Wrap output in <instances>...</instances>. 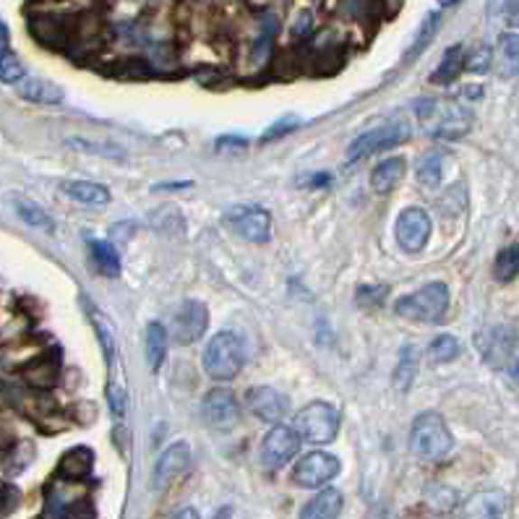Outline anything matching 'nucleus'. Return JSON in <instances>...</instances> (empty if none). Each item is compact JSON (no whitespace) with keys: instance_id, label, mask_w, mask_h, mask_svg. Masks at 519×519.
Here are the masks:
<instances>
[{"instance_id":"45","label":"nucleus","mask_w":519,"mask_h":519,"mask_svg":"<svg viewBox=\"0 0 519 519\" xmlns=\"http://www.w3.org/2000/svg\"><path fill=\"white\" fill-rule=\"evenodd\" d=\"M454 3H459V0H441V5H454Z\"/></svg>"},{"instance_id":"5","label":"nucleus","mask_w":519,"mask_h":519,"mask_svg":"<svg viewBox=\"0 0 519 519\" xmlns=\"http://www.w3.org/2000/svg\"><path fill=\"white\" fill-rule=\"evenodd\" d=\"M295 431L301 441L308 444H329L339 431V410L329 402H310L295 415Z\"/></svg>"},{"instance_id":"31","label":"nucleus","mask_w":519,"mask_h":519,"mask_svg":"<svg viewBox=\"0 0 519 519\" xmlns=\"http://www.w3.org/2000/svg\"><path fill=\"white\" fill-rule=\"evenodd\" d=\"M418 181L423 189H439L441 183V154H425L418 165Z\"/></svg>"},{"instance_id":"28","label":"nucleus","mask_w":519,"mask_h":519,"mask_svg":"<svg viewBox=\"0 0 519 519\" xmlns=\"http://www.w3.org/2000/svg\"><path fill=\"white\" fill-rule=\"evenodd\" d=\"M494 277L498 283H512L519 277V243L506 246L504 251H498L494 264Z\"/></svg>"},{"instance_id":"38","label":"nucleus","mask_w":519,"mask_h":519,"mask_svg":"<svg viewBox=\"0 0 519 519\" xmlns=\"http://www.w3.org/2000/svg\"><path fill=\"white\" fill-rule=\"evenodd\" d=\"M16 506H19V491L11 488V486H3L0 488V517L11 514Z\"/></svg>"},{"instance_id":"10","label":"nucleus","mask_w":519,"mask_h":519,"mask_svg":"<svg viewBox=\"0 0 519 519\" xmlns=\"http://www.w3.org/2000/svg\"><path fill=\"white\" fill-rule=\"evenodd\" d=\"M209 327V310L201 301H186L172 316V337L181 345L199 342Z\"/></svg>"},{"instance_id":"30","label":"nucleus","mask_w":519,"mask_h":519,"mask_svg":"<svg viewBox=\"0 0 519 519\" xmlns=\"http://www.w3.org/2000/svg\"><path fill=\"white\" fill-rule=\"evenodd\" d=\"M439 24H441V16H439V14H428V16H425L423 24L418 29V37H415L412 48L407 50V60H415V58L433 42V37H436V32H439Z\"/></svg>"},{"instance_id":"19","label":"nucleus","mask_w":519,"mask_h":519,"mask_svg":"<svg viewBox=\"0 0 519 519\" xmlns=\"http://www.w3.org/2000/svg\"><path fill=\"white\" fill-rule=\"evenodd\" d=\"M404 172H407L404 157H389V160H384V162H378V165L374 167V172H371V189L376 190V193H392V190L402 183Z\"/></svg>"},{"instance_id":"26","label":"nucleus","mask_w":519,"mask_h":519,"mask_svg":"<svg viewBox=\"0 0 519 519\" xmlns=\"http://www.w3.org/2000/svg\"><path fill=\"white\" fill-rule=\"evenodd\" d=\"M462 69H465V50H462V45H454L444 52V58L431 76V81L433 84H451L462 73Z\"/></svg>"},{"instance_id":"43","label":"nucleus","mask_w":519,"mask_h":519,"mask_svg":"<svg viewBox=\"0 0 519 519\" xmlns=\"http://www.w3.org/2000/svg\"><path fill=\"white\" fill-rule=\"evenodd\" d=\"M8 52V26L0 24V55Z\"/></svg>"},{"instance_id":"12","label":"nucleus","mask_w":519,"mask_h":519,"mask_svg":"<svg viewBox=\"0 0 519 519\" xmlns=\"http://www.w3.org/2000/svg\"><path fill=\"white\" fill-rule=\"evenodd\" d=\"M201 415L204 421L217 428V431H227L240 421V404L237 397L233 394V389H212L204 404H201Z\"/></svg>"},{"instance_id":"2","label":"nucleus","mask_w":519,"mask_h":519,"mask_svg":"<svg viewBox=\"0 0 519 519\" xmlns=\"http://www.w3.org/2000/svg\"><path fill=\"white\" fill-rule=\"evenodd\" d=\"M451 431L439 412H423L410 428V449L423 462H441L451 451Z\"/></svg>"},{"instance_id":"14","label":"nucleus","mask_w":519,"mask_h":519,"mask_svg":"<svg viewBox=\"0 0 519 519\" xmlns=\"http://www.w3.org/2000/svg\"><path fill=\"white\" fill-rule=\"evenodd\" d=\"M246 404L256 418L266 421V423L283 421L287 410H290V400L284 394H280L277 389H272V386H254L248 392V397H246Z\"/></svg>"},{"instance_id":"13","label":"nucleus","mask_w":519,"mask_h":519,"mask_svg":"<svg viewBox=\"0 0 519 519\" xmlns=\"http://www.w3.org/2000/svg\"><path fill=\"white\" fill-rule=\"evenodd\" d=\"M190 468V449L186 441H175L160 454L154 468V488L165 491L178 477H183Z\"/></svg>"},{"instance_id":"3","label":"nucleus","mask_w":519,"mask_h":519,"mask_svg":"<svg viewBox=\"0 0 519 519\" xmlns=\"http://www.w3.org/2000/svg\"><path fill=\"white\" fill-rule=\"evenodd\" d=\"M449 308V287L444 283H428L421 290L402 295L394 303L397 316L407 321H418V324H436L439 319H444Z\"/></svg>"},{"instance_id":"15","label":"nucleus","mask_w":519,"mask_h":519,"mask_svg":"<svg viewBox=\"0 0 519 519\" xmlns=\"http://www.w3.org/2000/svg\"><path fill=\"white\" fill-rule=\"evenodd\" d=\"M506 509V496L501 491L472 494L462 506V519H501Z\"/></svg>"},{"instance_id":"18","label":"nucleus","mask_w":519,"mask_h":519,"mask_svg":"<svg viewBox=\"0 0 519 519\" xmlns=\"http://www.w3.org/2000/svg\"><path fill=\"white\" fill-rule=\"evenodd\" d=\"M60 190L81 207H107L110 204V190L92 181H63Z\"/></svg>"},{"instance_id":"39","label":"nucleus","mask_w":519,"mask_h":519,"mask_svg":"<svg viewBox=\"0 0 519 519\" xmlns=\"http://www.w3.org/2000/svg\"><path fill=\"white\" fill-rule=\"evenodd\" d=\"M107 400H110V407H113L116 418H123V415H125V407H128L125 392H123L120 386H116V384H110V386H107Z\"/></svg>"},{"instance_id":"9","label":"nucleus","mask_w":519,"mask_h":519,"mask_svg":"<svg viewBox=\"0 0 519 519\" xmlns=\"http://www.w3.org/2000/svg\"><path fill=\"white\" fill-rule=\"evenodd\" d=\"M298 449H301L298 431L290 425H274L261 441V459L269 468H283L298 454Z\"/></svg>"},{"instance_id":"4","label":"nucleus","mask_w":519,"mask_h":519,"mask_svg":"<svg viewBox=\"0 0 519 519\" xmlns=\"http://www.w3.org/2000/svg\"><path fill=\"white\" fill-rule=\"evenodd\" d=\"M243 342L233 331H219L214 334L204 350V368L214 381H230L240 374L243 368Z\"/></svg>"},{"instance_id":"29","label":"nucleus","mask_w":519,"mask_h":519,"mask_svg":"<svg viewBox=\"0 0 519 519\" xmlns=\"http://www.w3.org/2000/svg\"><path fill=\"white\" fill-rule=\"evenodd\" d=\"M14 209H16V214L22 217V222H26L29 227L45 230V233H50V230H52V219H50V214L45 212L42 207H37L34 201L16 199V201H14Z\"/></svg>"},{"instance_id":"22","label":"nucleus","mask_w":519,"mask_h":519,"mask_svg":"<svg viewBox=\"0 0 519 519\" xmlns=\"http://www.w3.org/2000/svg\"><path fill=\"white\" fill-rule=\"evenodd\" d=\"M496 71L501 79H514L519 73V34L506 32L498 40V55H496Z\"/></svg>"},{"instance_id":"41","label":"nucleus","mask_w":519,"mask_h":519,"mask_svg":"<svg viewBox=\"0 0 519 519\" xmlns=\"http://www.w3.org/2000/svg\"><path fill=\"white\" fill-rule=\"evenodd\" d=\"M11 441H14V436H11V431H8L5 425H0V451H3V449L11 447Z\"/></svg>"},{"instance_id":"11","label":"nucleus","mask_w":519,"mask_h":519,"mask_svg":"<svg viewBox=\"0 0 519 519\" xmlns=\"http://www.w3.org/2000/svg\"><path fill=\"white\" fill-rule=\"evenodd\" d=\"M394 236H397V243L404 251H410V254L423 251L428 237H431V217L423 209H418V207L404 209L400 214V219H397Z\"/></svg>"},{"instance_id":"7","label":"nucleus","mask_w":519,"mask_h":519,"mask_svg":"<svg viewBox=\"0 0 519 519\" xmlns=\"http://www.w3.org/2000/svg\"><path fill=\"white\" fill-rule=\"evenodd\" d=\"M225 225L251 243H269L272 237V214L256 204H240L225 214Z\"/></svg>"},{"instance_id":"44","label":"nucleus","mask_w":519,"mask_h":519,"mask_svg":"<svg viewBox=\"0 0 519 519\" xmlns=\"http://www.w3.org/2000/svg\"><path fill=\"white\" fill-rule=\"evenodd\" d=\"M214 519H230V509H222V512H217V517Z\"/></svg>"},{"instance_id":"1","label":"nucleus","mask_w":519,"mask_h":519,"mask_svg":"<svg viewBox=\"0 0 519 519\" xmlns=\"http://www.w3.org/2000/svg\"><path fill=\"white\" fill-rule=\"evenodd\" d=\"M415 113L423 123L425 134L436 139H459L470 131V113L454 99H421Z\"/></svg>"},{"instance_id":"23","label":"nucleus","mask_w":519,"mask_h":519,"mask_svg":"<svg viewBox=\"0 0 519 519\" xmlns=\"http://www.w3.org/2000/svg\"><path fill=\"white\" fill-rule=\"evenodd\" d=\"M19 95L29 102H40V105H58L63 102V89L55 87L52 81L45 79H24L19 84Z\"/></svg>"},{"instance_id":"40","label":"nucleus","mask_w":519,"mask_h":519,"mask_svg":"<svg viewBox=\"0 0 519 519\" xmlns=\"http://www.w3.org/2000/svg\"><path fill=\"white\" fill-rule=\"evenodd\" d=\"M295 125H298L295 120H287V123H284V120H280V123H274V125H272V128L264 134V139H266V142H272V139H277L280 134H290Z\"/></svg>"},{"instance_id":"24","label":"nucleus","mask_w":519,"mask_h":519,"mask_svg":"<svg viewBox=\"0 0 519 519\" xmlns=\"http://www.w3.org/2000/svg\"><path fill=\"white\" fill-rule=\"evenodd\" d=\"M167 355V329L160 321H149L146 327V360L152 371H160Z\"/></svg>"},{"instance_id":"16","label":"nucleus","mask_w":519,"mask_h":519,"mask_svg":"<svg viewBox=\"0 0 519 519\" xmlns=\"http://www.w3.org/2000/svg\"><path fill=\"white\" fill-rule=\"evenodd\" d=\"M29 29L34 34L37 42H42L45 48H63L69 40V29L66 22L55 14H37L29 19Z\"/></svg>"},{"instance_id":"37","label":"nucleus","mask_w":519,"mask_h":519,"mask_svg":"<svg viewBox=\"0 0 519 519\" xmlns=\"http://www.w3.org/2000/svg\"><path fill=\"white\" fill-rule=\"evenodd\" d=\"M470 71H475V73H483V71H488V66H491V50L488 48H477L475 52L470 55V60L465 63Z\"/></svg>"},{"instance_id":"42","label":"nucleus","mask_w":519,"mask_h":519,"mask_svg":"<svg viewBox=\"0 0 519 519\" xmlns=\"http://www.w3.org/2000/svg\"><path fill=\"white\" fill-rule=\"evenodd\" d=\"M170 519H201L199 517V512L196 509H190V506H186V509H181V512H175Z\"/></svg>"},{"instance_id":"32","label":"nucleus","mask_w":519,"mask_h":519,"mask_svg":"<svg viewBox=\"0 0 519 519\" xmlns=\"http://www.w3.org/2000/svg\"><path fill=\"white\" fill-rule=\"evenodd\" d=\"M459 339L457 337H451V334H441V337H436L433 342H431V360L433 363H449V360H454L457 355H459Z\"/></svg>"},{"instance_id":"34","label":"nucleus","mask_w":519,"mask_h":519,"mask_svg":"<svg viewBox=\"0 0 519 519\" xmlns=\"http://www.w3.org/2000/svg\"><path fill=\"white\" fill-rule=\"evenodd\" d=\"M26 79L24 66H22V60L8 50V52H3L0 55V81L3 84H22Z\"/></svg>"},{"instance_id":"21","label":"nucleus","mask_w":519,"mask_h":519,"mask_svg":"<svg viewBox=\"0 0 519 519\" xmlns=\"http://www.w3.org/2000/svg\"><path fill=\"white\" fill-rule=\"evenodd\" d=\"M342 512V494L337 488H324L306 504L301 519H339Z\"/></svg>"},{"instance_id":"8","label":"nucleus","mask_w":519,"mask_h":519,"mask_svg":"<svg viewBox=\"0 0 519 519\" xmlns=\"http://www.w3.org/2000/svg\"><path fill=\"white\" fill-rule=\"evenodd\" d=\"M339 475V459L334 454L327 451H310L306 454L295 470H292V480L303 488H321L329 480H334Z\"/></svg>"},{"instance_id":"33","label":"nucleus","mask_w":519,"mask_h":519,"mask_svg":"<svg viewBox=\"0 0 519 519\" xmlns=\"http://www.w3.org/2000/svg\"><path fill=\"white\" fill-rule=\"evenodd\" d=\"M92 321H95L102 353L107 357V363H113V353H116V334H113V327H110V321L105 319V313H99V310H92Z\"/></svg>"},{"instance_id":"25","label":"nucleus","mask_w":519,"mask_h":519,"mask_svg":"<svg viewBox=\"0 0 519 519\" xmlns=\"http://www.w3.org/2000/svg\"><path fill=\"white\" fill-rule=\"evenodd\" d=\"M89 251L95 259L97 269L105 277H118L120 274V254L110 240H89Z\"/></svg>"},{"instance_id":"6","label":"nucleus","mask_w":519,"mask_h":519,"mask_svg":"<svg viewBox=\"0 0 519 519\" xmlns=\"http://www.w3.org/2000/svg\"><path fill=\"white\" fill-rule=\"evenodd\" d=\"M410 134H412V128H410L407 120H392V123H386V125H378V128L363 134V136H357V139L350 144L348 160H350V162H360V160H366V157H374L378 152H386V149H392V146H397V144H404L410 139Z\"/></svg>"},{"instance_id":"27","label":"nucleus","mask_w":519,"mask_h":519,"mask_svg":"<svg viewBox=\"0 0 519 519\" xmlns=\"http://www.w3.org/2000/svg\"><path fill=\"white\" fill-rule=\"evenodd\" d=\"M418 374V350L415 345H404L400 353V363H397V371H394V386L400 392H407L415 381Z\"/></svg>"},{"instance_id":"20","label":"nucleus","mask_w":519,"mask_h":519,"mask_svg":"<svg viewBox=\"0 0 519 519\" xmlns=\"http://www.w3.org/2000/svg\"><path fill=\"white\" fill-rule=\"evenodd\" d=\"M22 378L32 389H40V392H50L55 384H58V366L52 357H37L32 363H26L24 371H22Z\"/></svg>"},{"instance_id":"35","label":"nucleus","mask_w":519,"mask_h":519,"mask_svg":"<svg viewBox=\"0 0 519 519\" xmlns=\"http://www.w3.org/2000/svg\"><path fill=\"white\" fill-rule=\"evenodd\" d=\"M60 519H97V512L89 498H73L71 504L63 509Z\"/></svg>"},{"instance_id":"36","label":"nucleus","mask_w":519,"mask_h":519,"mask_svg":"<svg viewBox=\"0 0 519 519\" xmlns=\"http://www.w3.org/2000/svg\"><path fill=\"white\" fill-rule=\"evenodd\" d=\"M69 146H73V149H84V152H97V154H105V157H120V154H123V149H118V146H110V144H92L87 142V139H71Z\"/></svg>"},{"instance_id":"17","label":"nucleus","mask_w":519,"mask_h":519,"mask_svg":"<svg viewBox=\"0 0 519 519\" xmlns=\"http://www.w3.org/2000/svg\"><path fill=\"white\" fill-rule=\"evenodd\" d=\"M92 468H95V454L89 447H73L69 449L63 457H60V465H58V475L63 480H84L92 475Z\"/></svg>"}]
</instances>
